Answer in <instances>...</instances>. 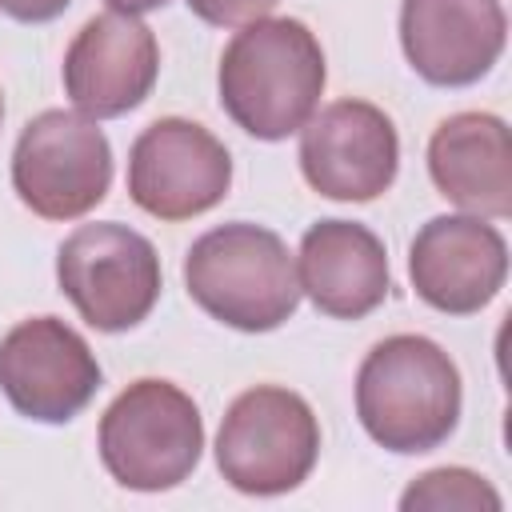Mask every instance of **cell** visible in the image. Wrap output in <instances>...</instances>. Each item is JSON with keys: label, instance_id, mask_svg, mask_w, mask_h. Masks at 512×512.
Here are the masks:
<instances>
[{"label": "cell", "instance_id": "6da1fadb", "mask_svg": "<svg viewBox=\"0 0 512 512\" xmlns=\"http://www.w3.org/2000/svg\"><path fill=\"white\" fill-rule=\"evenodd\" d=\"M324 48L308 24L264 16L244 24L220 52V108L256 140H284L308 124L324 96Z\"/></svg>", "mask_w": 512, "mask_h": 512}, {"label": "cell", "instance_id": "7a4b0ae2", "mask_svg": "<svg viewBox=\"0 0 512 512\" xmlns=\"http://www.w3.org/2000/svg\"><path fill=\"white\" fill-rule=\"evenodd\" d=\"M356 416L388 452H432L460 424V368L428 336H388L356 372Z\"/></svg>", "mask_w": 512, "mask_h": 512}, {"label": "cell", "instance_id": "3957f363", "mask_svg": "<svg viewBox=\"0 0 512 512\" xmlns=\"http://www.w3.org/2000/svg\"><path fill=\"white\" fill-rule=\"evenodd\" d=\"M184 288L200 312L236 332H272L300 304L288 244L260 224H220L184 256Z\"/></svg>", "mask_w": 512, "mask_h": 512}, {"label": "cell", "instance_id": "277c9868", "mask_svg": "<svg viewBox=\"0 0 512 512\" xmlns=\"http://www.w3.org/2000/svg\"><path fill=\"white\" fill-rule=\"evenodd\" d=\"M204 452L196 400L172 380L128 384L100 416V460L120 488L168 492L184 484Z\"/></svg>", "mask_w": 512, "mask_h": 512}, {"label": "cell", "instance_id": "5b68a950", "mask_svg": "<svg viewBox=\"0 0 512 512\" xmlns=\"http://www.w3.org/2000/svg\"><path fill=\"white\" fill-rule=\"evenodd\" d=\"M320 456V424L308 400L280 384L240 392L216 432V468L244 496H280L308 480Z\"/></svg>", "mask_w": 512, "mask_h": 512}, {"label": "cell", "instance_id": "8992f818", "mask_svg": "<svg viewBox=\"0 0 512 512\" xmlns=\"http://www.w3.org/2000/svg\"><path fill=\"white\" fill-rule=\"evenodd\" d=\"M56 284L96 332H128L160 300V256L128 224H80L56 252Z\"/></svg>", "mask_w": 512, "mask_h": 512}, {"label": "cell", "instance_id": "52a82bcc", "mask_svg": "<svg viewBox=\"0 0 512 512\" xmlns=\"http://www.w3.org/2000/svg\"><path fill=\"white\" fill-rule=\"evenodd\" d=\"M112 184V148L96 120L64 108L32 116L12 152V188L40 220L92 212Z\"/></svg>", "mask_w": 512, "mask_h": 512}, {"label": "cell", "instance_id": "ba28073f", "mask_svg": "<svg viewBox=\"0 0 512 512\" xmlns=\"http://www.w3.org/2000/svg\"><path fill=\"white\" fill-rule=\"evenodd\" d=\"M232 188L228 148L196 120L160 116L128 152V196L156 220H192L216 208Z\"/></svg>", "mask_w": 512, "mask_h": 512}, {"label": "cell", "instance_id": "9c48e42d", "mask_svg": "<svg viewBox=\"0 0 512 512\" xmlns=\"http://www.w3.org/2000/svg\"><path fill=\"white\" fill-rule=\"evenodd\" d=\"M396 168V124L368 100H332L300 128V172L328 200L368 204L392 188Z\"/></svg>", "mask_w": 512, "mask_h": 512}, {"label": "cell", "instance_id": "30bf717a", "mask_svg": "<svg viewBox=\"0 0 512 512\" xmlns=\"http://www.w3.org/2000/svg\"><path fill=\"white\" fill-rule=\"evenodd\" d=\"M100 388V364L84 336L56 316L20 320L0 340V392L36 424H68Z\"/></svg>", "mask_w": 512, "mask_h": 512}, {"label": "cell", "instance_id": "8fae6325", "mask_svg": "<svg viewBox=\"0 0 512 512\" xmlns=\"http://www.w3.org/2000/svg\"><path fill=\"white\" fill-rule=\"evenodd\" d=\"M160 76L152 28L128 12L92 16L64 52V92L88 120H112L140 108Z\"/></svg>", "mask_w": 512, "mask_h": 512}, {"label": "cell", "instance_id": "7c38bea8", "mask_svg": "<svg viewBox=\"0 0 512 512\" xmlns=\"http://www.w3.org/2000/svg\"><path fill=\"white\" fill-rule=\"evenodd\" d=\"M408 276L428 308L472 316L504 288L508 244L484 216H432L408 248Z\"/></svg>", "mask_w": 512, "mask_h": 512}, {"label": "cell", "instance_id": "4fadbf2b", "mask_svg": "<svg viewBox=\"0 0 512 512\" xmlns=\"http://www.w3.org/2000/svg\"><path fill=\"white\" fill-rule=\"evenodd\" d=\"M508 20L500 0H404L400 48L412 72L436 88H468L504 52Z\"/></svg>", "mask_w": 512, "mask_h": 512}, {"label": "cell", "instance_id": "5bb4252c", "mask_svg": "<svg viewBox=\"0 0 512 512\" xmlns=\"http://www.w3.org/2000/svg\"><path fill=\"white\" fill-rule=\"evenodd\" d=\"M296 280L300 296L332 320H360L376 312L392 288L380 236L356 220L312 224L296 252Z\"/></svg>", "mask_w": 512, "mask_h": 512}, {"label": "cell", "instance_id": "9a60e30c", "mask_svg": "<svg viewBox=\"0 0 512 512\" xmlns=\"http://www.w3.org/2000/svg\"><path fill=\"white\" fill-rule=\"evenodd\" d=\"M428 176L456 208L504 220L512 216V144L492 112H456L428 140Z\"/></svg>", "mask_w": 512, "mask_h": 512}, {"label": "cell", "instance_id": "2e32d148", "mask_svg": "<svg viewBox=\"0 0 512 512\" xmlns=\"http://www.w3.org/2000/svg\"><path fill=\"white\" fill-rule=\"evenodd\" d=\"M400 508L404 512H416V508H432V512H444V508L496 512L500 508V492L484 476H476L468 468H432V472L416 476L404 488Z\"/></svg>", "mask_w": 512, "mask_h": 512}, {"label": "cell", "instance_id": "e0dca14e", "mask_svg": "<svg viewBox=\"0 0 512 512\" xmlns=\"http://www.w3.org/2000/svg\"><path fill=\"white\" fill-rule=\"evenodd\" d=\"M204 24H216V28H244L252 20H264L276 0H184Z\"/></svg>", "mask_w": 512, "mask_h": 512}, {"label": "cell", "instance_id": "ac0fdd59", "mask_svg": "<svg viewBox=\"0 0 512 512\" xmlns=\"http://www.w3.org/2000/svg\"><path fill=\"white\" fill-rule=\"evenodd\" d=\"M72 0H0V12L20 20V24H44L56 20Z\"/></svg>", "mask_w": 512, "mask_h": 512}, {"label": "cell", "instance_id": "d6986e66", "mask_svg": "<svg viewBox=\"0 0 512 512\" xmlns=\"http://www.w3.org/2000/svg\"><path fill=\"white\" fill-rule=\"evenodd\" d=\"M108 8H116V12H128V16H140V12H156V8H164L168 0H104Z\"/></svg>", "mask_w": 512, "mask_h": 512}, {"label": "cell", "instance_id": "ffe728a7", "mask_svg": "<svg viewBox=\"0 0 512 512\" xmlns=\"http://www.w3.org/2000/svg\"><path fill=\"white\" fill-rule=\"evenodd\" d=\"M0 120H4V96H0Z\"/></svg>", "mask_w": 512, "mask_h": 512}]
</instances>
